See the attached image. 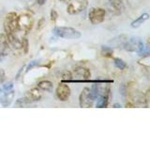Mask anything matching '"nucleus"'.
Segmentation results:
<instances>
[{"mask_svg":"<svg viewBox=\"0 0 150 141\" xmlns=\"http://www.w3.org/2000/svg\"><path fill=\"white\" fill-rule=\"evenodd\" d=\"M14 87L12 82H7L0 85V105L8 107L11 105L14 99Z\"/></svg>","mask_w":150,"mask_h":141,"instance_id":"1","label":"nucleus"},{"mask_svg":"<svg viewBox=\"0 0 150 141\" xmlns=\"http://www.w3.org/2000/svg\"><path fill=\"white\" fill-rule=\"evenodd\" d=\"M53 33L59 38L66 40H77L82 37L81 32L69 26H55Z\"/></svg>","mask_w":150,"mask_h":141,"instance_id":"2","label":"nucleus"},{"mask_svg":"<svg viewBox=\"0 0 150 141\" xmlns=\"http://www.w3.org/2000/svg\"><path fill=\"white\" fill-rule=\"evenodd\" d=\"M34 26V19L28 13H23L17 17V28L18 30L28 33Z\"/></svg>","mask_w":150,"mask_h":141,"instance_id":"3","label":"nucleus"},{"mask_svg":"<svg viewBox=\"0 0 150 141\" xmlns=\"http://www.w3.org/2000/svg\"><path fill=\"white\" fill-rule=\"evenodd\" d=\"M95 98L93 96V93L91 91V88H84L81 94L79 96V105L82 108H89L92 107L95 102Z\"/></svg>","mask_w":150,"mask_h":141,"instance_id":"4","label":"nucleus"},{"mask_svg":"<svg viewBox=\"0 0 150 141\" xmlns=\"http://www.w3.org/2000/svg\"><path fill=\"white\" fill-rule=\"evenodd\" d=\"M88 6V0H70L68 3L67 12L70 15H75L83 11Z\"/></svg>","mask_w":150,"mask_h":141,"instance_id":"5","label":"nucleus"},{"mask_svg":"<svg viewBox=\"0 0 150 141\" xmlns=\"http://www.w3.org/2000/svg\"><path fill=\"white\" fill-rule=\"evenodd\" d=\"M17 13L16 12H9L7 14L6 18L4 21V30L5 34H11V33H15L18 28H17Z\"/></svg>","mask_w":150,"mask_h":141,"instance_id":"6","label":"nucleus"},{"mask_svg":"<svg viewBox=\"0 0 150 141\" xmlns=\"http://www.w3.org/2000/svg\"><path fill=\"white\" fill-rule=\"evenodd\" d=\"M106 11L102 8H92L88 13L89 21L92 25H98L105 19Z\"/></svg>","mask_w":150,"mask_h":141,"instance_id":"7","label":"nucleus"},{"mask_svg":"<svg viewBox=\"0 0 150 141\" xmlns=\"http://www.w3.org/2000/svg\"><path fill=\"white\" fill-rule=\"evenodd\" d=\"M56 97L58 98V100L61 102H66L69 100V98L70 96V88L67 85V83L61 82L58 87L56 88Z\"/></svg>","mask_w":150,"mask_h":141,"instance_id":"8","label":"nucleus"},{"mask_svg":"<svg viewBox=\"0 0 150 141\" xmlns=\"http://www.w3.org/2000/svg\"><path fill=\"white\" fill-rule=\"evenodd\" d=\"M9 53V43L5 33L0 34V60L4 59Z\"/></svg>","mask_w":150,"mask_h":141,"instance_id":"9","label":"nucleus"},{"mask_svg":"<svg viewBox=\"0 0 150 141\" xmlns=\"http://www.w3.org/2000/svg\"><path fill=\"white\" fill-rule=\"evenodd\" d=\"M73 74L78 80H87L91 78V72L87 68L83 66H78L73 70Z\"/></svg>","mask_w":150,"mask_h":141,"instance_id":"10","label":"nucleus"},{"mask_svg":"<svg viewBox=\"0 0 150 141\" xmlns=\"http://www.w3.org/2000/svg\"><path fill=\"white\" fill-rule=\"evenodd\" d=\"M109 9L115 15H119L124 9V5L121 0H109Z\"/></svg>","mask_w":150,"mask_h":141,"instance_id":"11","label":"nucleus"},{"mask_svg":"<svg viewBox=\"0 0 150 141\" xmlns=\"http://www.w3.org/2000/svg\"><path fill=\"white\" fill-rule=\"evenodd\" d=\"M25 97L29 100L31 103L34 102H39L40 101V99L42 98V92L39 88H33L30 90H28Z\"/></svg>","mask_w":150,"mask_h":141,"instance_id":"12","label":"nucleus"},{"mask_svg":"<svg viewBox=\"0 0 150 141\" xmlns=\"http://www.w3.org/2000/svg\"><path fill=\"white\" fill-rule=\"evenodd\" d=\"M8 38V43L9 46H12L14 49L19 50L21 49L22 47V42L21 40H19V38L15 35V33H11V34H8L6 35Z\"/></svg>","mask_w":150,"mask_h":141,"instance_id":"13","label":"nucleus"},{"mask_svg":"<svg viewBox=\"0 0 150 141\" xmlns=\"http://www.w3.org/2000/svg\"><path fill=\"white\" fill-rule=\"evenodd\" d=\"M38 88L42 91L51 92L54 88V84L49 80H42V81L38 83Z\"/></svg>","mask_w":150,"mask_h":141,"instance_id":"14","label":"nucleus"},{"mask_svg":"<svg viewBox=\"0 0 150 141\" xmlns=\"http://www.w3.org/2000/svg\"><path fill=\"white\" fill-rule=\"evenodd\" d=\"M148 18H149L148 13H143L142 15H140L136 20H134L132 23H131V27H133V28L139 27L141 25H143L145 21H147Z\"/></svg>","mask_w":150,"mask_h":141,"instance_id":"15","label":"nucleus"},{"mask_svg":"<svg viewBox=\"0 0 150 141\" xmlns=\"http://www.w3.org/2000/svg\"><path fill=\"white\" fill-rule=\"evenodd\" d=\"M109 95L110 94H104V95L100 96L98 99V103H97V107L98 108H103V107H107L108 103H109Z\"/></svg>","mask_w":150,"mask_h":141,"instance_id":"16","label":"nucleus"},{"mask_svg":"<svg viewBox=\"0 0 150 141\" xmlns=\"http://www.w3.org/2000/svg\"><path fill=\"white\" fill-rule=\"evenodd\" d=\"M114 65L117 69H119L121 70H126L127 68H128V65H127V63L123 59H121L119 58H114Z\"/></svg>","mask_w":150,"mask_h":141,"instance_id":"17","label":"nucleus"},{"mask_svg":"<svg viewBox=\"0 0 150 141\" xmlns=\"http://www.w3.org/2000/svg\"><path fill=\"white\" fill-rule=\"evenodd\" d=\"M101 55H102V56H105V58H112L114 50H112L111 47L102 46L101 47Z\"/></svg>","mask_w":150,"mask_h":141,"instance_id":"18","label":"nucleus"},{"mask_svg":"<svg viewBox=\"0 0 150 141\" xmlns=\"http://www.w3.org/2000/svg\"><path fill=\"white\" fill-rule=\"evenodd\" d=\"M21 42H22V47L21 49H23V52L25 54H27L28 53V50H29V41L26 39V38H23L21 40Z\"/></svg>","mask_w":150,"mask_h":141,"instance_id":"19","label":"nucleus"},{"mask_svg":"<svg viewBox=\"0 0 150 141\" xmlns=\"http://www.w3.org/2000/svg\"><path fill=\"white\" fill-rule=\"evenodd\" d=\"M29 103H31V102L28 100V99L26 97H23V98H20V99H18V100L16 101L15 103V105L17 106H25V105H29Z\"/></svg>","mask_w":150,"mask_h":141,"instance_id":"20","label":"nucleus"},{"mask_svg":"<svg viewBox=\"0 0 150 141\" xmlns=\"http://www.w3.org/2000/svg\"><path fill=\"white\" fill-rule=\"evenodd\" d=\"M50 17H51V21L53 23H54L56 20H57L58 14H57V12H56V11H54V9H52L51 12H50Z\"/></svg>","mask_w":150,"mask_h":141,"instance_id":"21","label":"nucleus"},{"mask_svg":"<svg viewBox=\"0 0 150 141\" xmlns=\"http://www.w3.org/2000/svg\"><path fill=\"white\" fill-rule=\"evenodd\" d=\"M6 80V73L3 69H0V85L3 84Z\"/></svg>","mask_w":150,"mask_h":141,"instance_id":"22","label":"nucleus"},{"mask_svg":"<svg viewBox=\"0 0 150 141\" xmlns=\"http://www.w3.org/2000/svg\"><path fill=\"white\" fill-rule=\"evenodd\" d=\"M38 61H36V60H34V61H32V62H30V64L28 65V67H27V69H26V72H28L29 70H31L33 67H35V66H37L38 65Z\"/></svg>","mask_w":150,"mask_h":141,"instance_id":"23","label":"nucleus"},{"mask_svg":"<svg viewBox=\"0 0 150 141\" xmlns=\"http://www.w3.org/2000/svg\"><path fill=\"white\" fill-rule=\"evenodd\" d=\"M44 24H45V20L43 18H41L40 20L39 21V26H38V29H40V28H42L43 27V26H44Z\"/></svg>","mask_w":150,"mask_h":141,"instance_id":"24","label":"nucleus"},{"mask_svg":"<svg viewBox=\"0 0 150 141\" xmlns=\"http://www.w3.org/2000/svg\"><path fill=\"white\" fill-rule=\"evenodd\" d=\"M35 1L37 2L38 5H40V6H43V5L46 4L47 0H35Z\"/></svg>","mask_w":150,"mask_h":141,"instance_id":"25","label":"nucleus"},{"mask_svg":"<svg viewBox=\"0 0 150 141\" xmlns=\"http://www.w3.org/2000/svg\"><path fill=\"white\" fill-rule=\"evenodd\" d=\"M60 2H62V3H69L70 0H59Z\"/></svg>","mask_w":150,"mask_h":141,"instance_id":"26","label":"nucleus"},{"mask_svg":"<svg viewBox=\"0 0 150 141\" xmlns=\"http://www.w3.org/2000/svg\"><path fill=\"white\" fill-rule=\"evenodd\" d=\"M114 107H121V105H119V103H115Z\"/></svg>","mask_w":150,"mask_h":141,"instance_id":"27","label":"nucleus"}]
</instances>
